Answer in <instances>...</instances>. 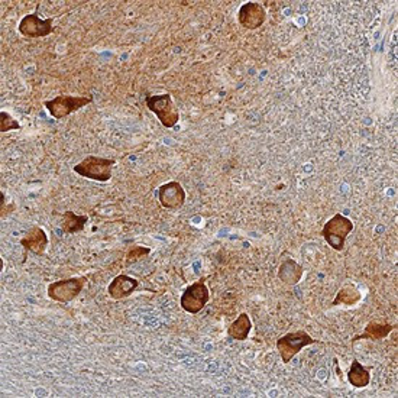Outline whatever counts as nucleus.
Masks as SVG:
<instances>
[{
	"instance_id": "8",
	"label": "nucleus",
	"mask_w": 398,
	"mask_h": 398,
	"mask_svg": "<svg viewBox=\"0 0 398 398\" xmlns=\"http://www.w3.org/2000/svg\"><path fill=\"white\" fill-rule=\"evenodd\" d=\"M186 199H187L186 190L179 181L166 183V184H162L158 190L159 204L162 206V208L168 210L181 209L186 203Z\"/></svg>"
},
{
	"instance_id": "7",
	"label": "nucleus",
	"mask_w": 398,
	"mask_h": 398,
	"mask_svg": "<svg viewBox=\"0 0 398 398\" xmlns=\"http://www.w3.org/2000/svg\"><path fill=\"white\" fill-rule=\"evenodd\" d=\"M86 281V277H72L60 279V281H54L47 288L48 297L58 303H70L83 291Z\"/></svg>"
},
{
	"instance_id": "9",
	"label": "nucleus",
	"mask_w": 398,
	"mask_h": 398,
	"mask_svg": "<svg viewBox=\"0 0 398 398\" xmlns=\"http://www.w3.org/2000/svg\"><path fill=\"white\" fill-rule=\"evenodd\" d=\"M19 32L26 38H43L54 32L52 18L41 19L37 13L23 17L19 22Z\"/></svg>"
},
{
	"instance_id": "11",
	"label": "nucleus",
	"mask_w": 398,
	"mask_h": 398,
	"mask_svg": "<svg viewBox=\"0 0 398 398\" xmlns=\"http://www.w3.org/2000/svg\"><path fill=\"white\" fill-rule=\"evenodd\" d=\"M21 245L26 252H32L35 255H43V252H46V249L50 245V239L46 230L39 226H34L29 229L25 237L21 239Z\"/></svg>"
},
{
	"instance_id": "16",
	"label": "nucleus",
	"mask_w": 398,
	"mask_h": 398,
	"mask_svg": "<svg viewBox=\"0 0 398 398\" xmlns=\"http://www.w3.org/2000/svg\"><path fill=\"white\" fill-rule=\"evenodd\" d=\"M303 277V267L296 261L286 259L278 270V278L287 286H296Z\"/></svg>"
},
{
	"instance_id": "21",
	"label": "nucleus",
	"mask_w": 398,
	"mask_h": 398,
	"mask_svg": "<svg viewBox=\"0 0 398 398\" xmlns=\"http://www.w3.org/2000/svg\"><path fill=\"white\" fill-rule=\"evenodd\" d=\"M336 372H337V375H339V378L342 377V372H341V368H339L337 365H336Z\"/></svg>"
},
{
	"instance_id": "6",
	"label": "nucleus",
	"mask_w": 398,
	"mask_h": 398,
	"mask_svg": "<svg viewBox=\"0 0 398 398\" xmlns=\"http://www.w3.org/2000/svg\"><path fill=\"white\" fill-rule=\"evenodd\" d=\"M210 300V291L206 286V278H200L195 284H190L181 294L180 304L184 312L190 315L200 313Z\"/></svg>"
},
{
	"instance_id": "17",
	"label": "nucleus",
	"mask_w": 398,
	"mask_h": 398,
	"mask_svg": "<svg viewBox=\"0 0 398 398\" xmlns=\"http://www.w3.org/2000/svg\"><path fill=\"white\" fill-rule=\"evenodd\" d=\"M88 222L86 215H77L74 212H64L61 216V230L64 235H74L81 232Z\"/></svg>"
},
{
	"instance_id": "4",
	"label": "nucleus",
	"mask_w": 398,
	"mask_h": 398,
	"mask_svg": "<svg viewBox=\"0 0 398 398\" xmlns=\"http://www.w3.org/2000/svg\"><path fill=\"white\" fill-rule=\"evenodd\" d=\"M94 100L92 94L86 96H57L52 100H48L43 103L50 115L54 119H64V117L70 116L71 113H74L80 110L81 108L90 105Z\"/></svg>"
},
{
	"instance_id": "14",
	"label": "nucleus",
	"mask_w": 398,
	"mask_h": 398,
	"mask_svg": "<svg viewBox=\"0 0 398 398\" xmlns=\"http://www.w3.org/2000/svg\"><path fill=\"white\" fill-rule=\"evenodd\" d=\"M250 330H252V321L246 313H241L235 321H232L228 328V336L232 341L243 342L248 339Z\"/></svg>"
},
{
	"instance_id": "19",
	"label": "nucleus",
	"mask_w": 398,
	"mask_h": 398,
	"mask_svg": "<svg viewBox=\"0 0 398 398\" xmlns=\"http://www.w3.org/2000/svg\"><path fill=\"white\" fill-rule=\"evenodd\" d=\"M21 125L17 119H13V117L8 113V112H0V132L5 134V132L9 130H19Z\"/></svg>"
},
{
	"instance_id": "2",
	"label": "nucleus",
	"mask_w": 398,
	"mask_h": 398,
	"mask_svg": "<svg viewBox=\"0 0 398 398\" xmlns=\"http://www.w3.org/2000/svg\"><path fill=\"white\" fill-rule=\"evenodd\" d=\"M353 230V222L346 216L336 213L332 219L324 223L321 229L323 239L329 243V246L335 250H344L346 238Z\"/></svg>"
},
{
	"instance_id": "13",
	"label": "nucleus",
	"mask_w": 398,
	"mask_h": 398,
	"mask_svg": "<svg viewBox=\"0 0 398 398\" xmlns=\"http://www.w3.org/2000/svg\"><path fill=\"white\" fill-rule=\"evenodd\" d=\"M394 329H395V324H391V323L370 321L365 326L364 333L357 335L355 337L352 339V342H358V341H382V339H386Z\"/></svg>"
},
{
	"instance_id": "12",
	"label": "nucleus",
	"mask_w": 398,
	"mask_h": 398,
	"mask_svg": "<svg viewBox=\"0 0 398 398\" xmlns=\"http://www.w3.org/2000/svg\"><path fill=\"white\" fill-rule=\"evenodd\" d=\"M139 286V281L134 277L125 274L117 275L112 279V283L108 287V294L113 300H122L134 294Z\"/></svg>"
},
{
	"instance_id": "18",
	"label": "nucleus",
	"mask_w": 398,
	"mask_h": 398,
	"mask_svg": "<svg viewBox=\"0 0 398 398\" xmlns=\"http://www.w3.org/2000/svg\"><path fill=\"white\" fill-rule=\"evenodd\" d=\"M362 300L361 291L352 284H348L337 291L332 306H355Z\"/></svg>"
},
{
	"instance_id": "5",
	"label": "nucleus",
	"mask_w": 398,
	"mask_h": 398,
	"mask_svg": "<svg viewBox=\"0 0 398 398\" xmlns=\"http://www.w3.org/2000/svg\"><path fill=\"white\" fill-rule=\"evenodd\" d=\"M316 344V339H313L310 335L304 330L291 332L284 336H281L277 341V350L281 357L284 364H290L291 359L297 355V353L306 348Z\"/></svg>"
},
{
	"instance_id": "10",
	"label": "nucleus",
	"mask_w": 398,
	"mask_h": 398,
	"mask_svg": "<svg viewBox=\"0 0 398 398\" xmlns=\"http://www.w3.org/2000/svg\"><path fill=\"white\" fill-rule=\"evenodd\" d=\"M265 19H267V13H265V9L257 2L243 3L238 12V21L241 26H243L245 29H250V31L261 28Z\"/></svg>"
},
{
	"instance_id": "3",
	"label": "nucleus",
	"mask_w": 398,
	"mask_h": 398,
	"mask_svg": "<svg viewBox=\"0 0 398 398\" xmlns=\"http://www.w3.org/2000/svg\"><path fill=\"white\" fill-rule=\"evenodd\" d=\"M146 108H148L161 122L162 126H166L168 129L174 128L180 121V112L174 105L171 94H157L151 96L148 94L145 97Z\"/></svg>"
},
{
	"instance_id": "15",
	"label": "nucleus",
	"mask_w": 398,
	"mask_h": 398,
	"mask_svg": "<svg viewBox=\"0 0 398 398\" xmlns=\"http://www.w3.org/2000/svg\"><path fill=\"white\" fill-rule=\"evenodd\" d=\"M370 370L371 368L364 366L358 359H353L350 370L348 372V381L350 382V386L355 388H365L370 386L371 382Z\"/></svg>"
},
{
	"instance_id": "20",
	"label": "nucleus",
	"mask_w": 398,
	"mask_h": 398,
	"mask_svg": "<svg viewBox=\"0 0 398 398\" xmlns=\"http://www.w3.org/2000/svg\"><path fill=\"white\" fill-rule=\"evenodd\" d=\"M150 254H151V248H148V246H132L126 254V262L134 263V262L145 258L146 255H150Z\"/></svg>"
},
{
	"instance_id": "1",
	"label": "nucleus",
	"mask_w": 398,
	"mask_h": 398,
	"mask_svg": "<svg viewBox=\"0 0 398 398\" xmlns=\"http://www.w3.org/2000/svg\"><path fill=\"white\" fill-rule=\"evenodd\" d=\"M116 164L115 159L101 158L96 155H88L77 166H74V172L88 180H94L100 183H106L112 179V170Z\"/></svg>"
}]
</instances>
